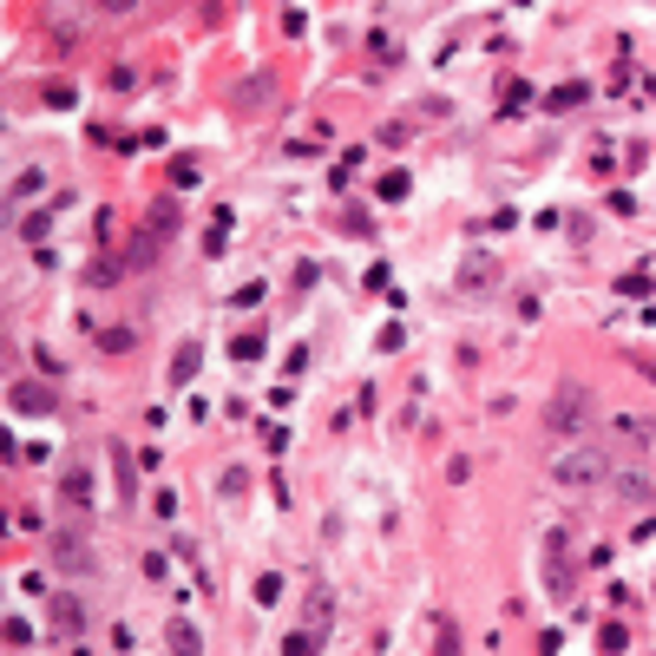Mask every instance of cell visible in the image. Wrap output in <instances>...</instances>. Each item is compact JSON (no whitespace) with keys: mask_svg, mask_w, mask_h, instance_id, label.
<instances>
[{"mask_svg":"<svg viewBox=\"0 0 656 656\" xmlns=\"http://www.w3.org/2000/svg\"><path fill=\"white\" fill-rule=\"evenodd\" d=\"M545 427L578 440V433L591 427V394H584V388H558V394H552V407H545Z\"/></svg>","mask_w":656,"mask_h":656,"instance_id":"cell-2","label":"cell"},{"mask_svg":"<svg viewBox=\"0 0 656 656\" xmlns=\"http://www.w3.org/2000/svg\"><path fill=\"white\" fill-rule=\"evenodd\" d=\"M7 643L26 650V643H34V623H26V617H7Z\"/></svg>","mask_w":656,"mask_h":656,"instance_id":"cell-14","label":"cell"},{"mask_svg":"<svg viewBox=\"0 0 656 656\" xmlns=\"http://www.w3.org/2000/svg\"><path fill=\"white\" fill-rule=\"evenodd\" d=\"M381 198H388V204L407 198V171H388V178H381Z\"/></svg>","mask_w":656,"mask_h":656,"instance_id":"cell-16","label":"cell"},{"mask_svg":"<svg viewBox=\"0 0 656 656\" xmlns=\"http://www.w3.org/2000/svg\"><path fill=\"white\" fill-rule=\"evenodd\" d=\"M617 467H611V453L604 447H564L558 459H552V479L558 486H604Z\"/></svg>","mask_w":656,"mask_h":656,"instance_id":"cell-1","label":"cell"},{"mask_svg":"<svg viewBox=\"0 0 656 656\" xmlns=\"http://www.w3.org/2000/svg\"><path fill=\"white\" fill-rule=\"evenodd\" d=\"M440 656H459V637H453V631H440Z\"/></svg>","mask_w":656,"mask_h":656,"instance_id":"cell-20","label":"cell"},{"mask_svg":"<svg viewBox=\"0 0 656 656\" xmlns=\"http://www.w3.org/2000/svg\"><path fill=\"white\" fill-rule=\"evenodd\" d=\"M66 499H72V506H92V473H86V467L66 473Z\"/></svg>","mask_w":656,"mask_h":656,"instance_id":"cell-9","label":"cell"},{"mask_svg":"<svg viewBox=\"0 0 656 656\" xmlns=\"http://www.w3.org/2000/svg\"><path fill=\"white\" fill-rule=\"evenodd\" d=\"M283 650H289V656H315V637H303V631H295V637H289Z\"/></svg>","mask_w":656,"mask_h":656,"instance_id":"cell-19","label":"cell"},{"mask_svg":"<svg viewBox=\"0 0 656 656\" xmlns=\"http://www.w3.org/2000/svg\"><path fill=\"white\" fill-rule=\"evenodd\" d=\"M190 374H198V342H184V348L171 354V388H184Z\"/></svg>","mask_w":656,"mask_h":656,"instance_id":"cell-8","label":"cell"},{"mask_svg":"<svg viewBox=\"0 0 656 656\" xmlns=\"http://www.w3.org/2000/svg\"><path fill=\"white\" fill-rule=\"evenodd\" d=\"M40 184H46L40 171H20V178H14V198H34V190H40Z\"/></svg>","mask_w":656,"mask_h":656,"instance_id":"cell-17","label":"cell"},{"mask_svg":"<svg viewBox=\"0 0 656 656\" xmlns=\"http://www.w3.org/2000/svg\"><path fill=\"white\" fill-rule=\"evenodd\" d=\"M79 623H86V611H79V597H53V631H60V637H72Z\"/></svg>","mask_w":656,"mask_h":656,"instance_id":"cell-7","label":"cell"},{"mask_svg":"<svg viewBox=\"0 0 656 656\" xmlns=\"http://www.w3.org/2000/svg\"><path fill=\"white\" fill-rule=\"evenodd\" d=\"M611 486H617V499H631V506H650V499H656L650 473H611Z\"/></svg>","mask_w":656,"mask_h":656,"instance_id":"cell-6","label":"cell"},{"mask_svg":"<svg viewBox=\"0 0 656 656\" xmlns=\"http://www.w3.org/2000/svg\"><path fill=\"white\" fill-rule=\"evenodd\" d=\"M53 564H60V571H92V552H86V538L60 532V538H53Z\"/></svg>","mask_w":656,"mask_h":656,"instance_id":"cell-4","label":"cell"},{"mask_svg":"<svg viewBox=\"0 0 656 656\" xmlns=\"http://www.w3.org/2000/svg\"><path fill=\"white\" fill-rule=\"evenodd\" d=\"M14 414H53V388H40V381H20V388L7 394Z\"/></svg>","mask_w":656,"mask_h":656,"instance_id":"cell-3","label":"cell"},{"mask_svg":"<svg viewBox=\"0 0 656 656\" xmlns=\"http://www.w3.org/2000/svg\"><path fill=\"white\" fill-rule=\"evenodd\" d=\"M492 283H499V269H492V256H467V263H459V289H473V295H486Z\"/></svg>","mask_w":656,"mask_h":656,"instance_id":"cell-5","label":"cell"},{"mask_svg":"<svg viewBox=\"0 0 656 656\" xmlns=\"http://www.w3.org/2000/svg\"><path fill=\"white\" fill-rule=\"evenodd\" d=\"M230 354H236V362H256V354H263V335H256V328H250V335H236Z\"/></svg>","mask_w":656,"mask_h":656,"instance_id":"cell-12","label":"cell"},{"mask_svg":"<svg viewBox=\"0 0 656 656\" xmlns=\"http://www.w3.org/2000/svg\"><path fill=\"white\" fill-rule=\"evenodd\" d=\"M164 637H171V650H178V656H198V631H190L184 617H171V631H164Z\"/></svg>","mask_w":656,"mask_h":656,"instance_id":"cell-10","label":"cell"},{"mask_svg":"<svg viewBox=\"0 0 656 656\" xmlns=\"http://www.w3.org/2000/svg\"><path fill=\"white\" fill-rule=\"evenodd\" d=\"M112 473H119V492L131 499V453H125V447H112Z\"/></svg>","mask_w":656,"mask_h":656,"instance_id":"cell-13","label":"cell"},{"mask_svg":"<svg viewBox=\"0 0 656 656\" xmlns=\"http://www.w3.org/2000/svg\"><path fill=\"white\" fill-rule=\"evenodd\" d=\"M552 552H564V538H552ZM545 578H552V591H564V584H571V564L552 558V564H545Z\"/></svg>","mask_w":656,"mask_h":656,"instance_id":"cell-11","label":"cell"},{"mask_svg":"<svg viewBox=\"0 0 656 656\" xmlns=\"http://www.w3.org/2000/svg\"><path fill=\"white\" fill-rule=\"evenodd\" d=\"M552 105H558V112H564V105H584V86H558V92H552Z\"/></svg>","mask_w":656,"mask_h":656,"instance_id":"cell-18","label":"cell"},{"mask_svg":"<svg viewBox=\"0 0 656 656\" xmlns=\"http://www.w3.org/2000/svg\"><path fill=\"white\" fill-rule=\"evenodd\" d=\"M99 342H105V348H112V354H125V348H131V342H139V335H131V328H105V335H99Z\"/></svg>","mask_w":656,"mask_h":656,"instance_id":"cell-15","label":"cell"}]
</instances>
